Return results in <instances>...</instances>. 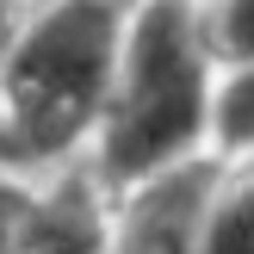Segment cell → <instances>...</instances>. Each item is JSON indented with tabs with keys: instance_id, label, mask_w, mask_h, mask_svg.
<instances>
[{
	"instance_id": "obj_2",
	"label": "cell",
	"mask_w": 254,
	"mask_h": 254,
	"mask_svg": "<svg viewBox=\"0 0 254 254\" xmlns=\"http://www.w3.org/2000/svg\"><path fill=\"white\" fill-rule=\"evenodd\" d=\"M130 0H37L0 62V124L12 161H68L93 143L124 56Z\"/></svg>"
},
{
	"instance_id": "obj_9",
	"label": "cell",
	"mask_w": 254,
	"mask_h": 254,
	"mask_svg": "<svg viewBox=\"0 0 254 254\" xmlns=\"http://www.w3.org/2000/svg\"><path fill=\"white\" fill-rule=\"evenodd\" d=\"M0 168H19L12 161V143H6V124H0Z\"/></svg>"
},
{
	"instance_id": "obj_7",
	"label": "cell",
	"mask_w": 254,
	"mask_h": 254,
	"mask_svg": "<svg viewBox=\"0 0 254 254\" xmlns=\"http://www.w3.org/2000/svg\"><path fill=\"white\" fill-rule=\"evenodd\" d=\"M37 230V186L19 180V168H0V254H31Z\"/></svg>"
},
{
	"instance_id": "obj_6",
	"label": "cell",
	"mask_w": 254,
	"mask_h": 254,
	"mask_svg": "<svg viewBox=\"0 0 254 254\" xmlns=\"http://www.w3.org/2000/svg\"><path fill=\"white\" fill-rule=\"evenodd\" d=\"M192 19L217 68L254 62V0H192Z\"/></svg>"
},
{
	"instance_id": "obj_4",
	"label": "cell",
	"mask_w": 254,
	"mask_h": 254,
	"mask_svg": "<svg viewBox=\"0 0 254 254\" xmlns=\"http://www.w3.org/2000/svg\"><path fill=\"white\" fill-rule=\"evenodd\" d=\"M192 254H254V161H223Z\"/></svg>"
},
{
	"instance_id": "obj_3",
	"label": "cell",
	"mask_w": 254,
	"mask_h": 254,
	"mask_svg": "<svg viewBox=\"0 0 254 254\" xmlns=\"http://www.w3.org/2000/svg\"><path fill=\"white\" fill-rule=\"evenodd\" d=\"M31 254H112V217L93 174H62L50 192H37Z\"/></svg>"
},
{
	"instance_id": "obj_10",
	"label": "cell",
	"mask_w": 254,
	"mask_h": 254,
	"mask_svg": "<svg viewBox=\"0 0 254 254\" xmlns=\"http://www.w3.org/2000/svg\"><path fill=\"white\" fill-rule=\"evenodd\" d=\"M25 6H37V0H0V12H25Z\"/></svg>"
},
{
	"instance_id": "obj_1",
	"label": "cell",
	"mask_w": 254,
	"mask_h": 254,
	"mask_svg": "<svg viewBox=\"0 0 254 254\" xmlns=\"http://www.w3.org/2000/svg\"><path fill=\"white\" fill-rule=\"evenodd\" d=\"M211 87L217 62L198 37L192 0H130L118 81L93 130V180L130 192L149 174L192 161L205 149Z\"/></svg>"
},
{
	"instance_id": "obj_5",
	"label": "cell",
	"mask_w": 254,
	"mask_h": 254,
	"mask_svg": "<svg viewBox=\"0 0 254 254\" xmlns=\"http://www.w3.org/2000/svg\"><path fill=\"white\" fill-rule=\"evenodd\" d=\"M205 143L217 149L223 161H254V62H242V68H217Z\"/></svg>"
},
{
	"instance_id": "obj_8",
	"label": "cell",
	"mask_w": 254,
	"mask_h": 254,
	"mask_svg": "<svg viewBox=\"0 0 254 254\" xmlns=\"http://www.w3.org/2000/svg\"><path fill=\"white\" fill-rule=\"evenodd\" d=\"M12 25H19V12H0V62H6V44H12Z\"/></svg>"
}]
</instances>
